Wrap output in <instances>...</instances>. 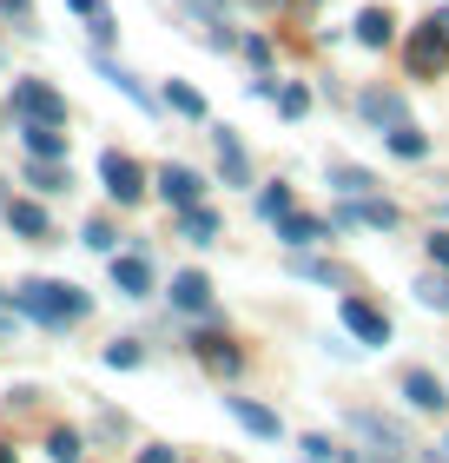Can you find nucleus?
I'll use <instances>...</instances> for the list:
<instances>
[{
	"label": "nucleus",
	"instance_id": "1",
	"mask_svg": "<svg viewBox=\"0 0 449 463\" xmlns=\"http://www.w3.org/2000/svg\"><path fill=\"white\" fill-rule=\"evenodd\" d=\"M7 305L27 311L33 325H53V331H60V325H80V318L93 311L87 291H80V285H60V279H20V285L7 291Z\"/></svg>",
	"mask_w": 449,
	"mask_h": 463
},
{
	"label": "nucleus",
	"instance_id": "2",
	"mask_svg": "<svg viewBox=\"0 0 449 463\" xmlns=\"http://www.w3.org/2000/svg\"><path fill=\"white\" fill-rule=\"evenodd\" d=\"M7 107L20 119H47V126H67V93H53L47 80H14L7 87Z\"/></svg>",
	"mask_w": 449,
	"mask_h": 463
},
{
	"label": "nucleus",
	"instance_id": "3",
	"mask_svg": "<svg viewBox=\"0 0 449 463\" xmlns=\"http://www.w3.org/2000/svg\"><path fill=\"white\" fill-rule=\"evenodd\" d=\"M337 318H344V331H351L357 345H390V318H383L370 298H357V291H351L344 305H337Z\"/></svg>",
	"mask_w": 449,
	"mask_h": 463
},
{
	"label": "nucleus",
	"instance_id": "4",
	"mask_svg": "<svg viewBox=\"0 0 449 463\" xmlns=\"http://www.w3.org/2000/svg\"><path fill=\"white\" fill-rule=\"evenodd\" d=\"M99 179H106V199H119V205H133L145 193V173H139L133 153H106L99 159Z\"/></svg>",
	"mask_w": 449,
	"mask_h": 463
},
{
	"label": "nucleus",
	"instance_id": "5",
	"mask_svg": "<svg viewBox=\"0 0 449 463\" xmlns=\"http://www.w3.org/2000/svg\"><path fill=\"white\" fill-rule=\"evenodd\" d=\"M331 225H370V232H390V225H397V205L377 199V193H357V199H344V205L331 213Z\"/></svg>",
	"mask_w": 449,
	"mask_h": 463
},
{
	"label": "nucleus",
	"instance_id": "6",
	"mask_svg": "<svg viewBox=\"0 0 449 463\" xmlns=\"http://www.w3.org/2000/svg\"><path fill=\"white\" fill-rule=\"evenodd\" d=\"M113 291L119 298H153V265H145V251H113Z\"/></svg>",
	"mask_w": 449,
	"mask_h": 463
},
{
	"label": "nucleus",
	"instance_id": "7",
	"mask_svg": "<svg viewBox=\"0 0 449 463\" xmlns=\"http://www.w3.org/2000/svg\"><path fill=\"white\" fill-rule=\"evenodd\" d=\"M159 199L173 205V213H185V205L205 199V179L192 173V165H159Z\"/></svg>",
	"mask_w": 449,
	"mask_h": 463
},
{
	"label": "nucleus",
	"instance_id": "8",
	"mask_svg": "<svg viewBox=\"0 0 449 463\" xmlns=\"http://www.w3.org/2000/svg\"><path fill=\"white\" fill-rule=\"evenodd\" d=\"M211 153H219L225 185H251V153H245V139L231 133V126H219V133H211Z\"/></svg>",
	"mask_w": 449,
	"mask_h": 463
},
{
	"label": "nucleus",
	"instance_id": "9",
	"mask_svg": "<svg viewBox=\"0 0 449 463\" xmlns=\"http://www.w3.org/2000/svg\"><path fill=\"white\" fill-rule=\"evenodd\" d=\"M165 298H173V311L205 318V311H211V279H205V271H173V291H165Z\"/></svg>",
	"mask_w": 449,
	"mask_h": 463
},
{
	"label": "nucleus",
	"instance_id": "10",
	"mask_svg": "<svg viewBox=\"0 0 449 463\" xmlns=\"http://www.w3.org/2000/svg\"><path fill=\"white\" fill-rule=\"evenodd\" d=\"M20 146H27V159H67V133L47 119H20Z\"/></svg>",
	"mask_w": 449,
	"mask_h": 463
},
{
	"label": "nucleus",
	"instance_id": "11",
	"mask_svg": "<svg viewBox=\"0 0 449 463\" xmlns=\"http://www.w3.org/2000/svg\"><path fill=\"white\" fill-rule=\"evenodd\" d=\"M403 397H410V411H449V391L436 371H403Z\"/></svg>",
	"mask_w": 449,
	"mask_h": 463
},
{
	"label": "nucleus",
	"instance_id": "12",
	"mask_svg": "<svg viewBox=\"0 0 449 463\" xmlns=\"http://www.w3.org/2000/svg\"><path fill=\"white\" fill-rule=\"evenodd\" d=\"M331 219H311V213H285V219H277V239H285L291 251H304V245H317V239H331Z\"/></svg>",
	"mask_w": 449,
	"mask_h": 463
},
{
	"label": "nucleus",
	"instance_id": "13",
	"mask_svg": "<svg viewBox=\"0 0 449 463\" xmlns=\"http://www.w3.org/2000/svg\"><path fill=\"white\" fill-rule=\"evenodd\" d=\"M443 60H449V40H443L436 27H423V33L410 40V73L430 80V73H443Z\"/></svg>",
	"mask_w": 449,
	"mask_h": 463
},
{
	"label": "nucleus",
	"instance_id": "14",
	"mask_svg": "<svg viewBox=\"0 0 449 463\" xmlns=\"http://www.w3.org/2000/svg\"><path fill=\"white\" fill-rule=\"evenodd\" d=\"M357 113L370 119V126H403V119H410V107H403V93H383V87L357 93Z\"/></svg>",
	"mask_w": 449,
	"mask_h": 463
},
{
	"label": "nucleus",
	"instance_id": "15",
	"mask_svg": "<svg viewBox=\"0 0 449 463\" xmlns=\"http://www.w3.org/2000/svg\"><path fill=\"white\" fill-rule=\"evenodd\" d=\"M225 411L239 417V424H245L251 437H285V424H277V411H265V404H251V397H225Z\"/></svg>",
	"mask_w": 449,
	"mask_h": 463
},
{
	"label": "nucleus",
	"instance_id": "16",
	"mask_svg": "<svg viewBox=\"0 0 449 463\" xmlns=\"http://www.w3.org/2000/svg\"><path fill=\"white\" fill-rule=\"evenodd\" d=\"M93 67H99L106 80H113V87H119L126 99H133V107H145V113H153V107H159V99H153V93H145V87H139V80H133V73H126V67H119V60H113V53H106V47L93 53Z\"/></svg>",
	"mask_w": 449,
	"mask_h": 463
},
{
	"label": "nucleus",
	"instance_id": "17",
	"mask_svg": "<svg viewBox=\"0 0 449 463\" xmlns=\"http://www.w3.org/2000/svg\"><path fill=\"white\" fill-rule=\"evenodd\" d=\"M357 40H363V47H390V40H397V14L390 7H363L357 14Z\"/></svg>",
	"mask_w": 449,
	"mask_h": 463
},
{
	"label": "nucleus",
	"instance_id": "18",
	"mask_svg": "<svg viewBox=\"0 0 449 463\" xmlns=\"http://www.w3.org/2000/svg\"><path fill=\"white\" fill-rule=\"evenodd\" d=\"M7 232H20V239H47V213H40L33 199H7Z\"/></svg>",
	"mask_w": 449,
	"mask_h": 463
},
{
	"label": "nucleus",
	"instance_id": "19",
	"mask_svg": "<svg viewBox=\"0 0 449 463\" xmlns=\"http://www.w3.org/2000/svg\"><path fill=\"white\" fill-rule=\"evenodd\" d=\"M351 424H357V430H363V437H370V444L383 450V463H390V457L403 450V430H397V424H383V417H370V411H357Z\"/></svg>",
	"mask_w": 449,
	"mask_h": 463
},
{
	"label": "nucleus",
	"instance_id": "20",
	"mask_svg": "<svg viewBox=\"0 0 449 463\" xmlns=\"http://www.w3.org/2000/svg\"><path fill=\"white\" fill-rule=\"evenodd\" d=\"M159 107H173L179 119H205V93H199V87H185V80H165Z\"/></svg>",
	"mask_w": 449,
	"mask_h": 463
},
{
	"label": "nucleus",
	"instance_id": "21",
	"mask_svg": "<svg viewBox=\"0 0 449 463\" xmlns=\"http://www.w3.org/2000/svg\"><path fill=\"white\" fill-rule=\"evenodd\" d=\"M179 232H185L192 245H211V239H219V213H211L205 199H199V205H185V213H179Z\"/></svg>",
	"mask_w": 449,
	"mask_h": 463
},
{
	"label": "nucleus",
	"instance_id": "22",
	"mask_svg": "<svg viewBox=\"0 0 449 463\" xmlns=\"http://www.w3.org/2000/svg\"><path fill=\"white\" fill-rule=\"evenodd\" d=\"M27 185H40V193H67L73 173H67V159H27Z\"/></svg>",
	"mask_w": 449,
	"mask_h": 463
},
{
	"label": "nucleus",
	"instance_id": "23",
	"mask_svg": "<svg viewBox=\"0 0 449 463\" xmlns=\"http://www.w3.org/2000/svg\"><path fill=\"white\" fill-rule=\"evenodd\" d=\"M383 146H390L397 159H430V139H423L410 119H403V126H390V133H383Z\"/></svg>",
	"mask_w": 449,
	"mask_h": 463
},
{
	"label": "nucleus",
	"instance_id": "24",
	"mask_svg": "<svg viewBox=\"0 0 449 463\" xmlns=\"http://www.w3.org/2000/svg\"><path fill=\"white\" fill-rule=\"evenodd\" d=\"M199 357H205V364H211V371H219V377H239V371H245V357H239V351H231L225 338H199Z\"/></svg>",
	"mask_w": 449,
	"mask_h": 463
},
{
	"label": "nucleus",
	"instance_id": "25",
	"mask_svg": "<svg viewBox=\"0 0 449 463\" xmlns=\"http://www.w3.org/2000/svg\"><path fill=\"white\" fill-rule=\"evenodd\" d=\"M331 185H337V193H344V199H357V193H370V173H363V165H344V159H331Z\"/></svg>",
	"mask_w": 449,
	"mask_h": 463
},
{
	"label": "nucleus",
	"instance_id": "26",
	"mask_svg": "<svg viewBox=\"0 0 449 463\" xmlns=\"http://www.w3.org/2000/svg\"><path fill=\"white\" fill-rule=\"evenodd\" d=\"M285 213H291V185H265V193H258V219H271V225H277Z\"/></svg>",
	"mask_w": 449,
	"mask_h": 463
},
{
	"label": "nucleus",
	"instance_id": "27",
	"mask_svg": "<svg viewBox=\"0 0 449 463\" xmlns=\"http://www.w3.org/2000/svg\"><path fill=\"white\" fill-rule=\"evenodd\" d=\"M291 271H297V279H317V285H344V271L324 265V259H291Z\"/></svg>",
	"mask_w": 449,
	"mask_h": 463
},
{
	"label": "nucleus",
	"instance_id": "28",
	"mask_svg": "<svg viewBox=\"0 0 449 463\" xmlns=\"http://www.w3.org/2000/svg\"><path fill=\"white\" fill-rule=\"evenodd\" d=\"M277 113H285V119H304V113H311V87H277Z\"/></svg>",
	"mask_w": 449,
	"mask_h": 463
},
{
	"label": "nucleus",
	"instance_id": "29",
	"mask_svg": "<svg viewBox=\"0 0 449 463\" xmlns=\"http://www.w3.org/2000/svg\"><path fill=\"white\" fill-rule=\"evenodd\" d=\"M47 457L53 463H80V430H53L47 437Z\"/></svg>",
	"mask_w": 449,
	"mask_h": 463
},
{
	"label": "nucleus",
	"instance_id": "30",
	"mask_svg": "<svg viewBox=\"0 0 449 463\" xmlns=\"http://www.w3.org/2000/svg\"><path fill=\"white\" fill-rule=\"evenodd\" d=\"M139 357H145V351H139L133 338H113V345H106V364H113V371H133Z\"/></svg>",
	"mask_w": 449,
	"mask_h": 463
},
{
	"label": "nucleus",
	"instance_id": "31",
	"mask_svg": "<svg viewBox=\"0 0 449 463\" xmlns=\"http://www.w3.org/2000/svg\"><path fill=\"white\" fill-rule=\"evenodd\" d=\"M416 298L430 305V311H449V271H443V279H423V285H416Z\"/></svg>",
	"mask_w": 449,
	"mask_h": 463
},
{
	"label": "nucleus",
	"instance_id": "32",
	"mask_svg": "<svg viewBox=\"0 0 449 463\" xmlns=\"http://www.w3.org/2000/svg\"><path fill=\"white\" fill-rule=\"evenodd\" d=\"M0 14L20 20V33H40V27H33V0H0Z\"/></svg>",
	"mask_w": 449,
	"mask_h": 463
},
{
	"label": "nucleus",
	"instance_id": "33",
	"mask_svg": "<svg viewBox=\"0 0 449 463\" xmlns=\"http://www.w3.org/2000/svg\"><path fill=\"white\" fill-rule=\"evenodd\" d=\"M87 245H93V251H106V259H113V225H106V219H93V225H87Z\"/></svg>",
	"mask_w": 449,
	"mask_h": 463
},
{
	"label": "nucleus",
	"instance_id": "34",
	"mask_svg": "<svg viewBox=\"0 0 449 463\" xmlns=\"http://www.w3.org/2000/svg\"><path fill=\"white\" fill-rule=\"evenodd\" d=\"M87 27H93V47H113V33H119V27H113V14H93Z\"/></svg>",
	"mask_w": 449,
	"mask_h": 463
},
{
	"label": "nucleus",
	"instance_id": "35",
	"mask_svg": "<svg viewBox=\"0 0 449 463\" xmlns=\"http://www.w3.org/2000/svg\"><path fill=\"white\" fill-rule=\"evenodd\" d=\"M304 457H317V463H331V457H344V450H337L331 437H304Z\"/></svg>",
	"mask_w": 449,
	"mask_h": 463
},
{
	"label": "nucleus",
	"instance_id": "36",
	"mask_svg": "<svg viewBox=\"0 0 449 463\" xmlns=\"http://www.w3.org/2000/svg\"><path fill=\"white\" fill-rule=\"evenodd\" d=\"M245 53H251V67H271V40H265V33H251Z\"/></svg>",
	"mask_w": 449,
	"mask_h": 463
},
{
	"label": "nucleus",
	"instance_id": "37",
	"mask_svg": "<svg viewBox=\"0 0 449 463\" xmlns=\"http://www.w3.org/2000/svg\"><path fill=\"white\" fill-rule=\"evenodd\" d=\"M205 47H211V53H231V47H239V33H231V27H211Z\"/></svg>",
	"mask_w": 449,
	"mask_h": 463
},
{
	"label": "nucleus",
	"instance_id": "38",
	"mask_svg": "<svg viewBox=\"0 0 449 463\" xmlns=\"http://www.w3.org/2000/svg\"><path fill=\"white\" fill-rule=\"evenodd\" d=\"M430 265L449 271V232H430Z\"/></svg>",
	"mask_w": 449,
	"mask_h": 463
},
{
	"label": "nucleus",
	"instance_id": "39",
	"mask_svg": "<svg viewBox=\"0 0 449 463\" xmlns=\"http://www.w3.org/2000/svg\"><path fill=\"white\" fill-rule=\"evenodd\" d=\"M139 463H179V457L165 450V444H145V450H139Z\"/></svg>",
	"mask_w": 449,
	"mask_h": 463
},
{
	"label": "nucleus",
	"instance_id": "40",
	"mask_svg": "<svg viewBox=\"0 0 449 463\" xmlns=\"http://www.w3.org/2000/svg\"><path fill=\"white\" fill-rule=\"evenodd\" d=\"M67 7H73L80 20H93V14H106V7H99V0H67Z\"/></svg>",
	"mask_w": 449,
	"mask_h": 463
},
{
	"label": "nucleus",
	"instance_id": "41",
	"mask_svg": "<svg viewBox=\"0 0 449 463\" xmlns=\"http://www.w3.org/2000/svg\"><path fill=\"white\" fill-rule=\"evenodd\" d=\"M430 27H436V33L449 40V0H443V14H430Z\"/></svg>",
	"mask_w": 449,
	"mask_h": 463
},
{
	"label": "nucleus",
	"instance_id": "42",
	"mask_svg": "<svg viewBox=\"0 0 449 463\" xmlns=\"http://www.w3.org/2000/svg\"><path fill=\"white\" fill-rule=\"evenodd\" d=\"M185 7H192V14H219L225 0H185Z\"/></svg>",
	"mask_w": 449,
	"mask_h": 463
},
{
	"label": "nucleus",
	"instance_id": "43",
	"mask_svg": "<svg viewBox=\"0 0 449 463\" xmlns=\"http://www.w3.org/2000/svg\"><path fill=\"white\" fill-rule=\"evenodd\" d=\"M0 463H14V450H7V444H0Z\"/></svg>",
	"mask_w": 449,
	"mask_h": 463
}]
</instances>
